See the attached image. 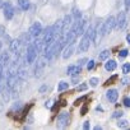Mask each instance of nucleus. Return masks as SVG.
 I'll use <instances>...</instances> for the list:
<instances>
[{
	"label": "nucleus",
	"mask_w": 130,
	"mask_h": 130,
	"mask_svg": "<svg viewBox=\"0 0 130 130\" xmlns=\"http://www.w3.org/2000/svg\"><path fill=\"white\" fill-rule=\"evenodd\" d=\"M72 28L75 31L77 36H82V35H84V32L88 28V22H87V19H77Z\"/></svg>",
	"instance_id": "obj_1"
},
{
	"label": "nucleus",
	"mask_w": 130,
	"mask_h": 130,
	"mask_svg": "<svg viewBox=\"0 0 130 130\" xmlns=\"http://www.w3.org/2000/svg\"><path fill=\"white\" fill-rule=\"evenodd\" d=\"M37 52L38 51H37L35 43L33 42H29L28 43V47H27V54H26V60H27L28 64H33L35 62V60L37 57Z\"/></svg>",
	"instance_id": "obj_2"
},
{
	"label": "nucleus",
	"mask_w": 130,
	"mask_h": 130,
	"mask_svg": "<svg viewBox=\"0 0 130 130\" xmlns=\"http://www.w3.org/2000/svg\"><path fill=\"white\" fill-rule=\"evenodd\" d=\"M70 122V115L69 112H61L57 119H56V126L59 129H64V127H67Z\"/></svg>",
	"instance_id": "obj_3"
},
{
	"label": "nucleus",
	"mask_w": 130,
	"mask_h": 130,
	"mask_svg": "<svg viewBox=\"0 0 130 130\" xmlns=\"http://www.w3.org/2000/svg\"><path fill=\"white\" fill-rule=\"evenodd\" d=\"M42 32H43V31H42V24H41L40 22H35V23L31 26V28H29V35H31L32 37H35V38L40 37Z\"/></svg>",
	"instance_id": "obj_4"
},
{
	"label": "nucleus",
	"mask_w": 130,
	"mask_h": 130,
	"mask_svg": "<svg viewBox=\"0 0 130 130\" xmlns=\"http://www.w3.org/2000/svg\"><path fill=\"white\" fill-rule=\"evenodd\" d=\"M115 26H116V18L115 17H108L107 18V21L103 23V29H105V35L106 33H111L112 32V29L115 28Z\"/></svg>",
	"instance_id": "obj_5"
},
{
	"label": "nucleus",
	"mask_w": 130,
	"mask_h": 130,
	"mask_svg": "<svg viewBox=\"0 0 130 130\" xmlns=\"http://www.w3.org/2000/svg\"><path fill=\"white\" fill-rule=\"evenodd\" d=\"M3 12H4V17H5L7 19H12L15 10H14L13 5H12L9 2H5V3L3 4Z\"/></svg>",
	"instance_id": "obj_6"
},
{
	"label": "nucleus",
	"mask_w": 130,
	"mask_h": 130,
	"mask_svg": "<svg viewBox=\"0 0 130 130\" xmlns=\"http://www.w3.org/2000/svg\"><path fill=\"white\" fill-rule=\"evenodd\" d=\"M91 42V40H89V37L87 36V33H84V36H83V38L80 40V42H79V46H78V51L79 52H84V51H88V48H89V43Z\"/></svg>",
	"instance_id": "obj_7"
},
{
	"label": "nucleus",
	"mask_w": 130,
	"mask_h": 130,
	"mask_svg": "<svg viewBox=\"0 0 130 130\" xmlns=\"http://www.w3.org/2000/svg\"><path fill=\"white\" fill-rule=\"evenodd\" d=\"M125 26H126V13L125 12H120L117 18H116V27L119 29H124Z\"/></svg>",
	"instance_id": "obj_8"
},
{
	"label": "nucleus",
	"mask_w": 130,
	"mask_h": 130,
	"mask_svg": "<svg viewBox=\"0 0 130 130\" xmlns=\"http://www.w3.org/2000/svg\"><path fill=\"white\" fill-rule=\"evenodd\" d=\"M77 33H75V31L72 28V29H69L67 33H65V38H64V41H65V43L67 45H70V43H74L75 42V40H77Z\"/></svg>",
	"instance_id": "obj_9"
},
{
	"label": "nucleus",
	"mask_w": 130,
	"mask_h": 130,
	"mask_svg": "<svg viewBox=\"0 0 130 130\" xmlns=\"http://www.w3.org/2000/svg\"><path fill=\"white\" fill-rule=\"evenodd\" d=\"M72 26V15H65L64 21H62V26H61V33L65 35L69 31V27Z\"/></svg>",
	"instance_id": "obj_10"
},
{
	"label": "nucleus",
	"mask_w": 130,
	"mask_h": 130,
	"mask_svg": "<svg viewBox=\"0 0 130 130\" xmlns=\"http://www.w3.org/2000/svg\"><path fill=\"white\" fill-rule=\"evenodd\" d=\"M75 51V47H74V43H70V45H67V47L64 48V52H62V57L67 60L69 59Z\"/></svg>",
	"instance_id": "obj_11"
},
{
	"label": "nucleus",
	"mask_w": 130,
	"mask_h": 130,
	"mask_svg": "<svg viewBox=\"0 0 130 130\" xmlns=\"http://www.w3.org/2000/svg\"><path fill=\"white\" fill-rule=\"evenodd\" d=\"M21 45H22V41H21V40H13V41L10 42V51L14 52V54L19 52Z\"/></svg>",
	"instance_id": "obj_12"
},
{
	"label": "nucleus",
	"mask_w": 130,
	"mask_h": 130,
	"mask_svg": "<svg viewBox=\"0 0 130 130\" xmlns=\"http://www.w3.org/2000/svg\"><path fill=\"white\" fill-rule=\"evenodd\" d=\"M106 96H107V100L110 102H116V100L119 97V92L116 89H108V92H107Z\"/></svg>",
	"instance_id": "obj_13"
},
{
	"label": "nucleus",
	"mask_w": 130,
	"mask_h": 130,
	"mask_svg": "<svg viewBox=\"0 0 130 130\" xmlns=\"http://www.w3.org/2000/svg\"><path fill=\"white\" fill-rule=\"evenodd\" d=\"M84 33H87V36L89 37L91 42H94V38H96V29H94V27L88 26V28H87V31Z\"/></svg>",
	"instance_id": "obj_14"
},
{
	"label": "nucleus",
	"mask_w": 130,
	"mask_h": 130,
	"mask_svg": "<svg viewBox=\"0 0 130 130\" xmlns=\"http://www.w3.org/2000/svg\"><path fill=\"white\" fill-rule=\"evenodd\" d=\"M116 61L115 60H107V62L105 64V69L107 70V72H113L115 69H116Z\"/></svg>",
	"instance_id": "obj_15"
},
{
	"label": "nucleus",
	"mask_w": 130,
	"mask_h": 130,
	"mask_svg": "<svg viewBox=\"0 0 130 130\" xmlns=\"http://www.w3.org/2000/svg\"><path fill=\"white\" fill-rule=\"evenodd\" d=\"M18 7L22 10H28L29 9V0H18Z\"/></svg>",
	"instance_id": "obj_16"
},
{
	"label": "nucleus",
	"mask_w": 130,
	"mask_h": 130,
	"mask_svg": "<svg viewBox=\"0 0 130 130\" xmlns=\"http://www.w3.org/2000/svg\"><path fill=\"white\" fill-rule=\"evenodd\" d=\"M108 55H110V50H103V51H101V52H100L98 59H100L101 61H103V60H106V59L108 57Z\"/></svg>",
	"instance_id": "obj_17"
},
{
	"label": "nucleus",
	"mask_w": 130,
	"mask_h": 130,
	"mask_svg": "<svg viewBox=\"0 0 130 130\" xmlns=\"http://www.w3.org/2000/svg\"><path fill=\"white\" fill-rule=\"evenodd\" d=\"M68 87H69V84H68L67 82H60L59 86H57V91H59V92H62V91H65V89H68Z\"/></svg>",
	"instance_id": "obj_18"
},
{
	"label": "nucleus",
	"mask_w": 130,
	"mask_h": 130,
	"mask_svg": "<svg viewBox=\"0 0 130 130\" xmlns=\"http://www.w3.org/2000/svg\"><path fill=\"white\" fill-rule=\"evenodd\" d=\"M21 108H22V102H21V101H17V102L13 105V107H12V112H13V111L19 112V111H21Z\"/></svg>",
	"instance_id": "obj_19"
},
{
	"label": "nucleus",
	"mask_w": 130,
	"mask_h": 130,
	"mask_svg": "<svg viewBox=\"0 0 130 130\" xmlns=\"http://www.w3.org/2000/svg\"><path fill=\"white\" fill-rule=\"evenodd\" d=\"M127 126H129V122H127L126 120H119V121H117V127L125 129V127H127Z\"/></svg>",
	"instance_id": "obj_20"
},
{
	"label": "nucleus",
	"mask_w": 130,
	"mask_h": 130,
	"mask_svg": "<svg viewBox=\"0 0 130 130\" xmlns=\"http://www.w3.org/2000/svg\"><path fill=\"white\" fill-rule=\"evenodd\" d=\"M79 73H82V65H74V70L72 75H79Z\"/></svg>",
	"instance_id": "obj_21"
},
{
	"label": "nucleus",
	"mask_w": 130,
	"mask_h": 130,
	"mask_svg": "<svg viewBox=\"0 0 130 130\" xmlns=\"http://www.w3.org/2000/svg\"><path fill=\"white\" fill-rule=\"evenodd\" d=\"M122 73H124V74H129V73H130V64H124Z\"/></svg>",
	"instance_id": "obj_22"
},
{
	"label": "nucleus",
	"mask_w": 130,
	"mask_h": 130,
	"mask_svg": "<svg viewBox=\"0 0 130 130\" xmlns=\"http://www.w3.org/2000/svg\"><path fill=\"white\" fill-rule=\"evenodd\" d=\"M98 83H100L98 78H91V79H89V84H91L92 87H96Z\"/></svg>",
	"instance_id": "obj_23"
},
{
	"label": "nucleus",
	"mask_w": 130,
	"mask_h": 130,
	"mask_svg": "<svg viewBox=\"0 0 130 130\" xmlns=\"http://www.w3.org/2000/svg\"><path fill=\"white\" fill-rule=\"evenodd\" d=\"M94 65H96V62H94L93 60H89L88 64H87V69H88V70H92V69L94 68Z\"/></svg>",
	"instance_id": "obj_24"
},
{
	"label": "nucleus",
	"mask_w": 130,
	"mask_h": 130,
	"mask_svg": "<svg viewBox=\"0 0 130 130\" xmlns=\"http://www.w3.org/2000/svg\"><path fill=\"white\" fill-rule=\"evenodd\" d=\"M87 87H88V86H87L86 83H82L80 86H78V87H77V91H78V92H82V91H86V89H87Z\"/></svg>",
	"instance_id": "obj_25"
},
{
	"label": "nucleus",
	"mask_w": 130,
	"mask_h": 130,
	"mask_svg": "<svg viewBox=\"0 0 130 130\" xmlns=\"http://www.w3.org/2000/svg\"><path fill=\"white\" fill-rule=\"evenodd\" d=\"M127 55H129V51H127V50H121V51L119 52V56H120V57H126Z\"/></svg>",
	"instance_id": "obj_26"
},
{
	"label": "nucleus",
	"mask_w": 130,
	"mask_h": 130,
	"mask_svg": "<svg viewBox=\"0 0 130 130\" xmlns=\"http://www.w3.org/2000/svg\"><path fill=\"white\" fill-rule=\"evenodd\" d=\"M79 75H73V78H72V83L73 84H78L79 83Z\"/></svg>",
	"instance_id": "obj_27"
},
{
	"label": "nucleus",
	"mask_w": 130,
	"mask_h": 130,
	"mask_svg": "<svg viewBox=\"0 0 130 130\" xmlns=\"http://www.w3.org/2000/svg\"><path fill=\"white\" fill-rule=\"evenodd\" d=\"M122 115H124V112L119 110V111H115V113L112 115V117H115V119H116V117H121Z\"/></svg>",
	"instance_id": "obj_28"
},
{
	"label": "nucleus",
	"mask_w": 130,
	"mask_h": 130,
	"mask_svg": "<svg viewBox=\"0 0 130 130\" xmlns=\"http://www.w3.org/2000/svg\"><path fill=\"white\" fill-rule=\"evenodd\" d=\"M124 106L125 107H130V97H125L124 98Z\"/></svg>",
	"instance_id": "obj_29"
},
{
	"label": "nucleus",
	"mask_w": 130,
	"mask_h": 130,
	"mask_svg": "<svg viewBox=\"0 0 130 130\" xmlns=\"http://www.w3.org/2000/svg\"><path fill=\"white\" fill-rule=\"evenodd\" d=\"M86 98H87V97L84 96V97H80V98H78V100H75V102H74V105H75V106H78V105H79V103H80L82 101H86Z\"/></svg>",
	"instance_id": "obj_30"
},
{
	"label": "nucleus",
	"mask_w": 130,
	"mask_h": 130,
	"mask_svg": "<svg viewBox=\"0 0 130 130\" xmlns=\"http://www.w3.org/2000/svg\"><path fill=\"white\" fill-rule=\"evenodd\" d=\"M73 70H74V65H70V67H68V69H67V74H69V75H72V73H73Z\"/></svg>",
	"instance_id": "obj_31"
},
{
	"label": "nucleus",
	"mask_w": 130,
	"mask_h": 130,
	"mask_svg": "<svg viewBox=\"0 0 130 130\" xmlns=\"http://www.w3.org/2000/svg\"><path fill=\"white\" fill-rule=\"evenodd\" d=\"M87 61H88V59H86V57H84V59H79V60H78V65H84Z\"/></svg>",
	"instance_id": "obj_32"
},
{
	"label": "nucleus",
	"mask_w": 130,
	"mask_h": 130,
	"mask_svg": "<svg viewBox=\"0 0 130 130\" xmlns=\"http://www.w3.org/2000/svg\"><path fill=\"white\" fill-rule=\"evenodd\" d=\"M87 110H88V105H84V106H83V108H82V111H80V115H82V116H83V115H86Z\"/></svg>",
	"instance_id": "obj_33"
},
{
	"label": "nucleus",
	"mask_w": 130,
	"mask_h": 130,
	"mask_svg": "<svg viewBox=\"0 0 130 130\" xmlns=\"http://www.w3.org/2000/svg\"><path fill=\"white\" fill-rule=\"evenodd\" d=\"M116 78H117V75H112V77H111V78H110V79L106 82V83H107V84H111L113 80H116Z\"/></svg>",
	"instance_id": "obj_34"
},
{
	"label": "nucleus",
	"mask_w": 130,
	"mask_h": 130,
	"mask_svg": "<svg viewBox=\"0 0 130 130\" xmlns=\"http://www.w3.org/2000/svg\"><path fill=\"white\" fill-rule=\"evenodd\" d=\"M124 4H125V9L129 10V9H130V0H125Z\"/></svg>",
	"instance_id": "obj_35"
},
{
	"label": "nucleus",
	"mask_w": 130,
	"mask_h": 130,
	"mask_svg": "<svg viewBox=\"0 0 130 130\" xmlns=\"http://www.w3.org/2000/svg\"><path fill=\"white\" fill-rule=\"evenodd\" d=\"M74 15H75V19H80V17H82V14H80L79 10H75L74 12Z\"/></svg>",
	"instance_id": "obj_36"
},
{
	"label": "nucleus",
	"mask_w": 130,
	"mask_h": 130,
	"mask_svg": "<svg viewBox=\"0 0 130 130\" xmlns=\"http://www.w3.org/2000/svg\"><path fill=\"white\" fill-rule=\"evenodd\" d=\"M83 129H89V121H84L83 122Z\"/></svg>",
	"instance_id": "obj_37"
},
{
	"label": "nucleus",
	"mask_w": 130,
	"mask_h": 130,
	"mask_svg": "<svg viewBox=\"0 0 130 130\" xmlns=\"http://www.w3.org/2000/svg\"><path fill=\"white\" fill-rule=\"evenodd\" d=\"M46 89H47V86H46V84H45V86H42V87H41V88H40V93H43V92H45V91H46Z\"/></svg>",
	"instance_id": "obj_38"
},
{
	"label": "nucleus",
	"mask_w": 130,
	"mask_h": 130,
	"mask_svg": "<svg viewBox=\"0 0 130 130\" xmlns=\"http://www.w3.org/2000/svg\"><path fill=\"white\" fill-rule=\"evenodd\" d=\"M0 36H4V27L0 26Z\"/></svg>",
	"instance_id": "obj_39"
},
{
	"label": "nucleus",
	"mask_w": 130,
	"mask_h": 130,
	"mask_svg": "<svg viewBox=\"0 0 130 130\" xmlns=\"http://www.w3.org/2000/svg\"><path fill=\"white\" fill-rule=\"evenodd\" d=\"M51 103H52V102H51V101H48V102H46V105H45V106H46L47 108H51Z\"/></svg>",
	"instance_id": "obj_40"
},
{
	"label": "nucleus",
	"mask_w": 130,
	"mask_h": 130,
	"mask_svg": "<svg viewBox=\"0 0 130 130\" xmlns=\"http://www.w3.org/2000/svg\"><path fill=\"white\" fill-rule=\"evenodd\" d=\"M126 41H127V43H130V33L126 36Z\"/></svg>",
	"instance_id": "obj_41"
},
{
	"label": "nucleus",
	"mask_w": 130,
	"mask_h": 130,
	"mask_svg": "<svg viewBox=\"0 0 130 130\" xmlns=\"http://www.w3.org/2000/svg\"><path fill=\"white\" fill-rule=\"evenodd\" d=\"M127 83V79H122V84H126Z\"/></svg>",
	"instance_id": "obj_42"
},
{
	"label": "nucleus",
	"mask_w": 130,
	"mask_h": 130,
	"mask_svg": "<svg viewBox=\"0 0 130 130\" xmlns=\"http://www.w3.org/2000/svg\"><path fill=\"white\" fill-rule=\"evenodd\" d=\"M2 46H3V42H2V41H0V50H2Z\"/></svg>",
	"instance_id": "obj_43"
}]
</instances>
